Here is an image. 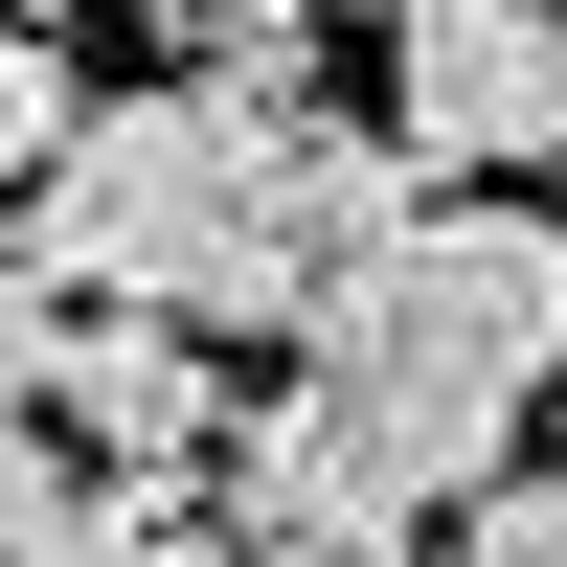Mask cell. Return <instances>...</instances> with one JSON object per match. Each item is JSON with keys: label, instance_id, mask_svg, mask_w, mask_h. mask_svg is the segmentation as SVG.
Returning a JSON list of instances; mask_svg holds the SVG:
<instances>
[{"label": "cell", "instance_id": "5", "mask_svg": "<svg viewBox=\"0 0 567 567\" xmlns=\"http://www.w3.org/2000/svg\"><path fill=\"white\" fill-rule=\"evenodd\" d=\"M454 567H567V454H523V477L454 523Z\"/></svg>", "mask_w": 567, "mask_h": 567}, {"label": "cell", "instance_id": "4", "mask_svg": "<svg viewBox=\"0 0 567 567\" xmlns=\"http://www.w3.org/2000/svg\"><path fill=\"white\" fill-rule=\"evenodd\" d=\"M318 23H409V0H136V45L227 91H318Z\"/></svg>", "mask_w": 567, "mask_h": 567}, {"label": "cell", "instance_id": "1", "mask_svg": "<svg viewBox=\"0 0 567 567\" xmlns=\"http://www.w3.org/2000/svg\"><path fill=\"white\" fill-rule=\"evenodd\" d=\"M409 227H432V159H409L386 114L227 91V69H136L114 114H91V159L23 182L0 318H182V341L318 363Z\"/></svg>", "mask_w": 567, "mask_h": 567}, {"label": "cell", "instance_id": "3", "mask_svg": "<svg viewBox=\"0 0 567 567\" xmlns=\"http://www.w3.org/2000/svg\"><path fill=\"white\" fill-rule=\"evenodd\" d=\"M23 432L114 454V477H227V363L182 341V318H23Z\"/></svg>", "mask_w": 567, "mask_h": 567}, {"label": "cell", "instance_id": "2", "mask_svg": "<svg viewBox=\"0 0 567 567\" xmlns=\"http://www.w3.org/2000/svg\"><path fill=\"white\" fill-rule=\"evenodd\" d=\"M386 136L432 182H545L567 205V0H409L386 23Z\"/></svg>", "mask_w": 567, "mask_h": 567}]
</instances>
